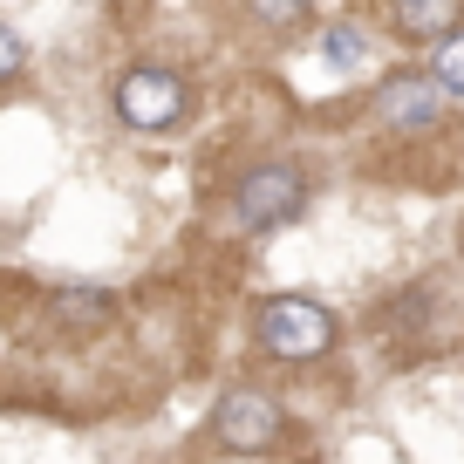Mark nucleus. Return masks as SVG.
<instances>
[{"label":"nucleus","instance_id":"nucleus-11","mask_svg":"<svg viewBox=\"0 0 464 464\" xmlns=\"http://www.w3.org/2000/svg\"><path fill=\"white\" fill-rule=\"evenodd\" d=\"M21 69H28V42H21V34L0 21V82H14Z\"/></svg>","mask_w":464,"mask_h":464},{"label":"nucleus","instance_id":"nucleus-4","mask_svg":"<svg viewBox=\"0 0 464 464\" xmlns=\"http://www.w3.org/2000/svg\"><path fill=\"white\" fill-rule=\"evenodd\" d=\"M116 116L130 123V130H171L178 116H185V102H191V89H185V75L178 69H158V62H137V69H123L116 75Z\"/></svg>","mask_w":464,"mask_h":464},{"label":"nucleus","instance_id":"nucleus-9","mask_svg":"<svg viewBox=\"0 0 464 464\" xmlns=\"http://www.w3.org/2000/svg\"><path fill=\"white\" fill-rule=\"evenodd\" d=\"M430 75L450 89V96H464V28H450L444 42L430 48Z\"/></svg>","mask_w":464,"mask_h":464},{"label":"nucleus","instance_id":"nucleus-6","mask_svg":"<svg viewBox=\"0 0 464 464\" xmlns=\"http://www.w3.org/2000/svg\"><path fill=\"white\" fill-rule=\"evenodd\" d=\"M42 314L62 342H96L102 328H116V294L110 287H82V280H62L42 294Z\"/></svg>","mask_w":464,"mask_h":464},{"label":"nucleus","instance_id":"nucleus-2","mask_svg":"<svg viewBox=\"0 0 464 464\" xmlns=\"http://www.w3.org/2000/svg\"><path fill=\"white\" fill-rule=\"evenodd\" d=\"M232 212H239V226H246V232L294 226V218L307 212V171H301V164H287V158L253 164V171L232 185Z\"/></svg>","mask_w":464,"mask_h":464},{"label":"nucleus","instance_id":"nucleus-10","mask_svg":"<svg viewBox=\"0 0 464 464\" xmlns=\"http://www.w3.org/2000/svg\"><path fill=\"white\" fill-rule=\"evenodd\" d=\"M253 21H266V28H294V21L307 14V0H246Z\"/></svg>","mask_w":464,"mask_h":464},{"label":"nucleus","instance_id":"nucleus-8","mask_svg":"<svg viewBox=\"0 0 464 464\" xmlns=\"http://www.w3.org/2000/svg\"><path fill=\"white\" fill-rule=\"evenodd\" d=\"M321 55H328L334 69H362L369 62V34L355 28V21H334V28H321Z\"/></svg>","mask_w":464,"mask_h":464},{"label":"nucleus","instance_id":"nucleus-3","mask_svg":"<svg viewBox=\"0 0 464 464\" xmlns=\"http://www.w3.org/2000/svg\"><path fill=\"white\" fill-rule=\"evenodd\" d=\"M280 437H287V417L266 390H226L212 403V444L232 458H266Z\"/></svg>","mask_w":464,"mask_h":464},{"label":"nucleus","instance_id":"nucleus-5","mask_svg":"<svg viewBox=\"0 0 464 464\" xmlns=\"http://www.w3.org/2000/svg\"><path fill=\"white\" fill-rule=\"evenodd\" d=\"M444 96H450V89L437 82L430 69H396L390 82L376 89V123H382L390 137H423V130H437Z\"/></svg>","mask_w":464,"mask_h":464},{"label":"nucleus","instance_id":"nucleus-1","mask_svg":"<svg viewBox=\"0 0 464 464\" xmlns=\"http://www.w3.org/2000/svg\"><path fill=\"white\" fill-rule=\"evenodd\" d=\"M253 334H260V348L274 362L307 369V362H321L334 348L342 328H334V307L314 301V294H266V301L253 307Z\"/></svg>","mask_w":464,"mask_h":464},{"label":"nucleus","instance_id":"nucleus-7","mask_svg":"<svg viewBox=\"0 0 464 464\" xmlns=\"http://www.w3.org/2000/svg\"><path fill=\"white\" fill-rule=\"evenodd\" d=\"M390 28L396 42H444L450 28H458V0H390Z\"/></svg>","mask_w":464,"mask_h":464}]
</instances>
